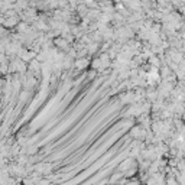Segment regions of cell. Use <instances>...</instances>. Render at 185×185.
Masks as SVG:
<instances>
[{"mask_svg":"<svg viewBox=\"0 0 185 185\" xmlns=\"http://www.w3.org/2000/svg\"><path fill=\"white\" fill-rule=\"evenodd\" d=\"M0 86H1V80H0Z\"/></svg>","mask_w":185,"mask_h":185,"instance_id":"1","label":"cell"}]
</instances>
